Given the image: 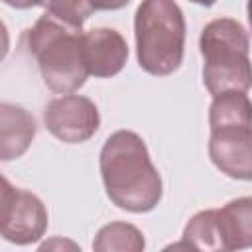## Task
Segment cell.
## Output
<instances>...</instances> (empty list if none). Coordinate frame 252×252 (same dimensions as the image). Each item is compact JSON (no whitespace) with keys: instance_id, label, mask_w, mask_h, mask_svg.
<instances>
[{"instance_id":"52a82bcc","label":"cell","mask_w":252,"mask_h":252,"mask_svg":"<svg viewBox=\"0 0 252 252\" xmlns=\"http://www.w3.org/2000/svg\"><path fill=\"white\" fill-rule=\"evenodd\" d=\"M209 158L226 177L252 181V128H224L211 132Z\"/></svg>"},{"instance_id":"30bf717a","label":"cell","mask_w":252,"mask_h":252,"mask_svg":"<svg viewBox=\"0 0 252 252\" xmlns=\"http://www.w3.org/2000/svg\"><path fill=\"white\" fill-rule=\"evenodd\" d=\"M220 228L230 252L252 248V197H238L219 209Z\"/></svg>"},{"instance_id":"9c48e42d","label":"cell","mask_w":252,"mask_h":252,"mask_svg":"<svg viewBox=\"0 0 252 252\" xmlns=\"http://www.w3.org/2000/svg\"><path fill=\"white\" fill-rule=\"evenodd\" d=\"M37 132L35 118L12 102L0 104V159L10 161L28 152Z\"/></svg>"},{"instance_id":"7c38bea8","label":"cell","mask_w":252,"mask_h":252,"mask_svg":"<svg viewBox=\"0 0 252 252\" xmlns=\"http://www.w3.org/2000/svg\"><path fill=\"white\" fill-rule=\"evenodd\" d=\"M211 132L224 128H252V100L246 93H222L209 106Z\"/></svg>"},{"instance_id":"ba28073f","label":"cell","mask_w":252,"mask_h":252,"mask_svg":"<svg viewBox=\"0 0 252 252\" xmlns=\"http://www.w3.org/2000/svg\"><path fill=\"white\" fill-rule=\"evenodd\" d=\"M85 63L93 77L108 79L118 75L128 59V43L114 28H93L85 32Z\"/></svg>"},{"instance_id":"3957f363","label":"cell","mask_w":252,"mask_h":252,"mask_svg":"<svg viewBox=\"0 0 252 252\" xmlns=\"http://www.w3.org/2000/svg\"><path fill=\"white\" fill-rule=\"evenodd\" d=\"M203 85L213 94L246 93L252 87L250 37L234 18L211 20L199 35Z\"/></svg>"},{"instance_id":"277c9868","label":"cell","mask_w":252,"mask_h":252,"mask_svg":"<svg viewBox=\"0 0 252 252\" xmlns=\"http://www.w3.org/2000/svg\"><path fill=\"white\" fill-rule=\"evenodd\" d=\"M138 65L154 75L175 73L185 53V18L171 0H146L134 14Z\"/></svg>"},{"instance_id":"8fae6325","label":"cell","mask_w":252,"mask_h":252,"mask_svg":"<svg viewBox=\"0 0 252 252\" xmlns=\"http://www.w3.org/2000/svg\"><path fill=\"white\" fill-rule=\"evenodd\" d=\"M195 252H230L219 219V209H207L195 213L185 228L183 238Z\"/></svg>"},{"instance_id":"5b68a950","label":"cell","mask_w":252,"mask_h":252,"mask_svg":"<svg viewBox=\"0 0 252 252\" xmlns=\"http://www.w3.org/2000/svg\"><path fill=\"white\" fill-rule=\"evenodd\" d=\"M49 215L43 201L2 177V238L16 246L37 242L47 230Z\"/></svg>"},{"instance_id":"2e32d148","label":"cell","mask_w":252,"mask_h":252,"mask_svg":"<svg viewBox=\"0 0 252 252\" xmlns=\"http://www.w3.org/2000/svg\"><path fill=\"white\" fill-rule=\"evenodd\" d=\"M246 12H248V24H250V32H252V0L246 4Z\"/></svg>"},{"instance_id":"5bb4252c","label":"cell","mask_w":252,"mask_h":252,"mask_svg":"<svg viewBox=\"0 0 252 252\" xmlns=\"http://www.w3.org/2000/svg\"><path fill=\"white\" fill-rule=\"evenodd\" d=\"M35 252H83L81 246L67 236H49L39 244Z\"/></svg>"},{"instance_id":"8992f818","label":"cell","mask_w":252,"mask_h":252,"mask_svg":"<svg viewBox=\"0 0 252 252\" xmlns=\"http://www.w3.org/2000/svg\"><path fill=\"white\" fill-rule=\"evenodd\" d=\"M43 124L57 140L65 144H83L100 128V114L89 96L63 94L45 104Z\"/></svg>"},{"instance_id":"9a60e30c","label":"cell","mask_w":252,"mask_h":252,"mask_svg":"<svg viewBox=\"0 0 252 252\" xmlns=\"http://www.w3.org/2000/svg\"><path fill=\"white\" fill-rule=\"evenodd\" d=\"M159 252H195L185 240H177V242H171L167 246H163Z\"/></svg>"},{"instance_id":"6da1fadb","label":"cell","mask_w":252,"mask_h":252,"mask_svg":"<svg viewBox=\"0 0 252 252\" xmlns=\"http://www.w3.org/2000/svg\"><path fill=\"white\" fill-rule=\"evenodd\" d=\"M98 165L106 195L118 209L150 213L161 201V175L140 134L132 130L112 132L104 140Z\"/></svg>"},{"instance_id":"7a4b0ae2","label":"cell","mask_w":252,"mask_h":252,"mask_svg":"<svg viewBox=\"0 0 252 252\" xmlns=\"http://www.w3.org/2000/svg\"><path fill=\"white\" fill-rule=\"evenodd\" d=\"M85 32L79 26L45 10L32 28L26 30V43L35 57L41 79L47 89L59 94H73L87 77Z\"/></svg>"},{"instance_id":"4fadbf2b","label":"cell","mask_w":252,"mask_h":252,"mask_svg":"<svg viewBox=\"0 0 252 252\" xmlns=\"http://www.w3.org/2000/svg\"><path fill=\"white\" fill-rule=\"evenodd\" d=\"M146 238L138 226L114 220L98 228L93 240V252H144Z\"/></svg>"}]
</instances>
